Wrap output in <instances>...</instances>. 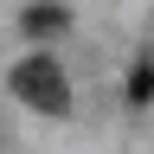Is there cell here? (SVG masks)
Wrapping results in <instances>:
<instances>
[{"label": "cell", "instance_id": "6da1fadb", "mask_svg": "<svg viewBox=\"0 0 154 154\" xmlns=\"http://www.w3.org/2000/svg\"><path fill=\"white\" fill-rule=\"evenodd\" d=\"M13 96L32 103V109H45V116H64V109H71V84H64V71H58L45 51L13 64Z\"/></svg>", "mask_w": 154, "mask_h": 154}, {"label": "cell", "instance_id": "7a4b0ae2", "mask_svg": "<svg viewBox=\"0 0 154 154\" xmlns=\"http://www.w3.org/2000/svg\"><path fill=\"white\" fill-rule=\"evenodd\" d=\"M154 96V58H135V71H128V103H148Z\"/></svg>", "mask_w": 154, "mask_h": 154}, {"label": "cell", "instance_id": "3957f363", "mask_svg": "<svg viewBox=\"0 0 154 154\" xmlns=\"http://www.w3.org/2000/svg\"><path fill=\"white\" fill-rule=\"evenodd\" d=\"M58 26H64L58 7H32V13H26V32H58Z\"/></svg>", "mask_w": 154, "mask_h": 154}]
</instances>
